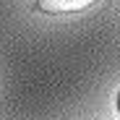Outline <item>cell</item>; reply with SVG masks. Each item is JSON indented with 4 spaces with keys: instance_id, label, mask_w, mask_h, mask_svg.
<instances>
[{
    "instance_id": "obj_1",
    "label": "cell",
    "mask_w": 120,
    "mask_h": 120,
    "mask_svg": "<svg viewBox=\"0 0 120 120\" xmlns=\"http://www.w3.org/2000/svg\"><path fill=\"white\" fill-rule=\"evenodd\" d=\"M99 0H37V11L50 13V16H68V13H81L97 5Z\"/></svg>"
},
{
    "instance_id": "obj_2",
    "label": "cell",
    "mask_w": 120,
    "mask_h": 120,
    "mask_svg": "<svg viewBox=\"0 0 120 120\" xmlns=\"http://www.w3.org/2000/svg\"><path fill=\"white\" fill-rule=\"evenodd\" d=\"M117 112H120V94H117Z\"/></svg>"
}]
</instances>
